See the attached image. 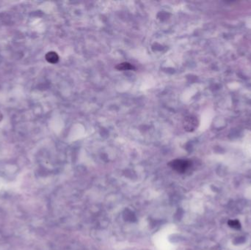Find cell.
Returning a JSON list of instances; mask_svg holds the SVG:
<instances>
[{
  "mask_svg": "<svg viewBox=\"0 0 251 250\" xmlns=\"http://www.w3.org/2000/svg\"><path fill=\"white\" fill-rule=\"evenodd\" d=\"M198 125V121L197 118L194 116H187L183 122V127L187 131L191 132L196 129Z\"/></svg>",
  "mask_w": 251,
  "mask_h": 250,
  "instance_id": "cell-1",
  "label": "cell"
},
{
  "mask_svg": "<svg viewBox=\"0 0 251 250\" xmlns=\"http://www.w3.org/2000/svg\"><path fill=\"white\" fill-rule=\"evenodd\" d=\"M170 166L174 169L175 170L178 171L179 172H185L190 166V162L187 160H181V159H178V160H174L170 163Z\"/></svg>",
  "mask_w": 251,
  "mask_h": 250,
  "instance_id": "cell-2",
  "label": "cell"
},
{
  "mask_svg": "<svg viewBox=\"0 0 251 250\" xmlns=\"http://www.w3.org/2000/svg\"><path fill=\"white\" fill-rule=\"evenodd\" d=\"M115 68L118 71H129V70H135V67L129 62H122L115 66Z\"/></svg>",
  "mask_w": 251,
  "mask_h": 250,
  "instance_id": "cell-3",
  "label": "cell"
},
{
  "mask_svg": "<svg viewBox=\"0 0 251 250\" xmlns=\"http://www.w3.org/2000/svg\"><path fill=\"white\" fill-rule=\"evenodd\" d=\"M46 59L48 62L51 63H56L59 60V57L57 54L56 52H49L46 55Z\"/></svg>",
  "mask_w": 251,
  "mask_h": 250,
  "instance_id": "cell-4",
  "label": "cell"
},
{
  "mask_svg": "<svg viewBox=\"0 0 251 250\" xmlns=\"http://www.w3.org/2000/svg\"><path fill=\"white\" fill-rule=\"evenodd\" d=\"M228 224L230 225V227H233V228H235V229L240 228V223H239L237 220L230 221L229 222H228Z\"/></svg>",
  "mask_w": 251,
  "mask_h": 250,
  "instance_id": "cell-5",
  "label": "cell"
}]
</instances>
